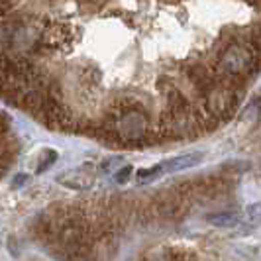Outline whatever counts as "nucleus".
<instances>
[{"label": "nucleus", "mask_w": 261, "mask_h": 261, "mask_svg": "<svg viewBox=\"0 0 261 261\" xmlns=\"http://www.w3.org/2000/svg\"><path fill=\"white\" fill-rule=\"evenodd\" d=\"M202 159L200 153H185V155H177L173 159H167L159 165H153L149 169H144L138 173V179H155L163 173H175V171H183V169H191L195 167L196 163Z\"/></svg>", "instance_id": "f257e3e1"}, {"label": "nucleus", "mask_w": 261, "mask_h": 261, "mask_svg": "<svg viewBox=\"0 0 261 261\" xmlns=\"http://www.w3.org/2000/svg\"><path fill=\"white\" fill-rule=\"evenodd\" d=\"M261 224V202H253L249 204L246 212H244V224H242V230L249 232L253 228H257Z\"/></svg>", "instance_id": "f03ea898"}, {"label": "nucleus", "mask_w": 261, "mask_h": 261, "mask_svg": "<svg viewBox=\"0 0 261 261\" xmlns=\"http://www.w3.org/2000/svg\"><path fill=\"white\" fill-rule=\"evenodd\" d=\"M208 222L218 226V228H232V226H236V224L240 222V216L236 212H220V214L210 216Z\"/></svg>", "instance_id": "7ed1b4c3"}, {"label": "nucleus", "mask_w": 261, "mask_h": 261, "mask_svg": "<svg viewBox=\"0 0 261 261\" xmlns=\"http://www.w3.org/2000/svg\"><path fill=\"white\" fill-rule=\"evenodd\" d=\"M63 183H67V187H75V189H89L92 183L91 177H81V175H71L63 179Z\"/></svg>", "instance_id": "20e7f679"}, {"label": "nucleus", "mask_w": 261, "mask_h": 261, "mask_svg": "<svg viewBox=\"0 0 261 261\" xmlns=\"http://www.w3.org/2000/svg\"><path fill=\"white\" fill-rule=\"evenodd\" d=\"M120 163H122V157L116 155V157H108L102 161V165H100V169L105 171V173H112L114 167H120Z\"/></svg>", "instance_id": "39448f33"}, {"label": "nucleus", "mask_w": 261, "mask_h": 261, "mask_svg": "<svg viewBox=\"0 0 261 261\" xmlns=\"http://www.w3.org/2000/svg\"><path fill=\"white\" fill-rule=\"evenodd\" d=\"M55 159H57V153H55V151H49V155L45 157L43 161H39V171H45L49 165H51L53 161H55Z\"/></svg>", "instance_id": "423d86ee"}, {"label": "nucleus", "mask_w": 261, "mask_h": 261, "mask_svg": "<svg viewBox=\"0 0 261 261\" xmlns=\"http://www.w3.org/2000/svg\"><path fill=\"white\" fill-rule=\"evenodd\" d=\"M130 175H132V167H124V169L116 175V181H118V183H126Z\"/></svg>", "instance_id": "0eeeda50"}, {"label": "nucleus", "mask_w": 261, "mask_h": 261, "mask_svg": "<svg viewBox=\"0 0 261 261\" xmlns=\"http://www.w3.org/2000/svg\"><path fill=\"white\" fill-rule=\"evenodd\" d=\"M24 181H26V175H20V177H16L14 185H16V187H20V183H24Z\"/></svg>", "instance_id": "6e6552de"}]
</instances>
